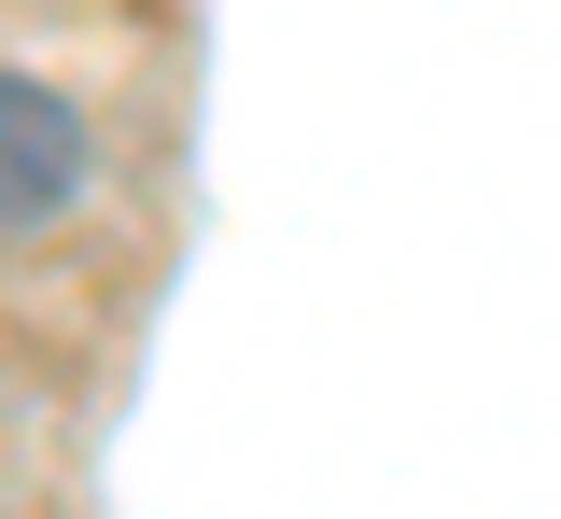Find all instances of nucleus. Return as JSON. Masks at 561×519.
<instances>
[{"label":"nucleus","instance_id":"obj_1","mask_svg":"<svg viewBox=\"0 0 561 519\" xmlns=\"http://www.w3.org/2000/svg\"><path fill=\"white\" fill-rule=\"evenodd\" d=\"M70 183H84V127H70L43 84L0 71V239L43 224V211H70Z\"/></svg>","mask_w":561,"mask_h":519}]
</instances>
